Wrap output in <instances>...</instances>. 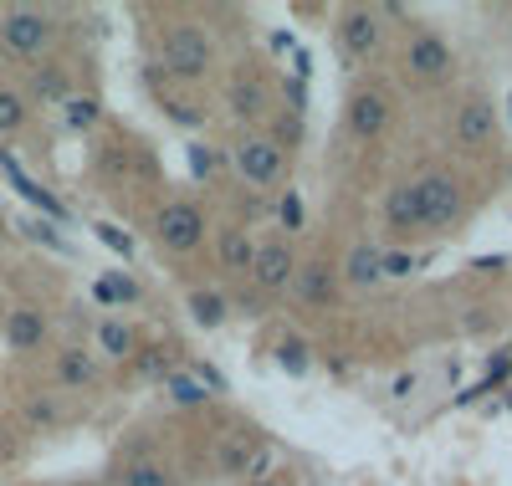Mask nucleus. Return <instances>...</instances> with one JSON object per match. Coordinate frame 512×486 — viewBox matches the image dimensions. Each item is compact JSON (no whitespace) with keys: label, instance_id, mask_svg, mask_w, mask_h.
<instances>
[{"label":"nucleus","instance_id":"nucleus-21","mask_svg":"<svg viewBox=\"0 0 512 486\" xmlns=\"http://www.w3.org/2000/svg\"><path fill=\"white\" fill-rule=\"evenodd\" d=\"M338 277H344L349 287H379V282H384V272H379V246L359 241V246L344 256V267H338Z\"/></svg>","mask_w":512,"mask_h":486},{"label":"nucleus","instance_id":"nucleus-40","mask_svg":"<svg viewBox=\"0 0 512 486\" xmlns=\"http://www.w3.org/2000/svg\"><path fill=\"white\" fill-rule=\"evenodd\" d=\"M0 241H6V215H0Z\"/></svg>","mask_w":512,"mask_h":486},{"label":"nucleus","instance_id":"nucleus-42","mask_svg":"<svg viewBox=\"0 0 512 486\" xmlns=\"http://www.w3.org/2000/svg\"><path fill=\"white\" fill-rule=\"evenodd\" d=\"M507 405H512V400H507Z\"/></svg>","mask_w":512,"mask_h":486},{"label":"nucleus","instance_id":"nucleus-28","mask_svg":"<svg viewBox=\"0 0 512 486\" xmlns=\"http://www.w3.org/2000/svg\"><path fill=\"white\" fill-rule=\"evenodd\" d=\"M164 394H169L175 405H185V410H195V405L210 400V394L200 389V379H195L190 369H175V374H169V379H164Z\"/></svg>","mask_w":512,"mask_h":486},{"label":"nucleus","instance_id":"nucleus-27","mask_svg":"<svg viewBox=\"0 0 512 486\" xmlns=\"http://www.w3.org/2000/svg\"><path fill=\"white\" fill-rule=\"evenodd\" d=\"M98 343H103V353H108V359H134V348H139L134 328H128V323H118V318H108V323L98 328Z\"/></svg>","mask_w":512,"mask_h":486},{"label":"nucleus","instance_id":"nucleus-35","mask_svg":"<svg viewBox=\"0 0 512 486\" xmlns=\"http://www.w3.org/2000/svg\"><path fill=\"white\" fill-rule=\"evenodd\" d=\"M190 374L200 379V389H205V394H226V374H221L216 364H205V359H195V364H190Z\"/></svg>","mask_w":512,"mask_h":486},{"label":"nucleus","instance_id":"nucleus-33","mask_svg":"<svg viewBox=\"0 0 512 486\" xmlns=\"http://www.w3.org/2000/svg\"><path fill=\"white\" fill-rule=\"evenodd\" d=\"M379 272L384 277H410L415 272V256L410 251H379Z\"/></svg>","mask_w":512,"mask_h":486},{"label":"nucleus","instance_id":"nucleus-25","mask_svg":"<svg viewBox=\"0 0 512 486\" xmlns=\"http://www.w3.org/2000/svg\"><path fill=\"white\" fill-rule=\"evenodd\" d=\"M277 369H282V374H292V379H303V374L313 369L308 343L297 338V333H282V338H277Z\"/></svg>","mask_w":512,"mask_h":486},{"label":"nucleus","instance_id":"nucleus-30","mask_svg":"<svg viewBox=\"0 0 512 486\" xmlns=\"http://www.w3.org/2000/svg\"><path fill=\"white\" fill-rule=\"evenodd\" d=\"M21 236L36 241V246H52V251H72L67 236H57V226H52V220H41V215H26L21 220Z\"/></svg>","mask_w":512,"mask_h":486},{"label":"nucleus","instance_id":"nucleus-17","mask_svg":"<svg viewBox=\"0 0 512 486\" xmlns=\"http://www.w3.org/2000/svg\"><path fill=\"white\" fill-rule=\"evenodd\" d=\"M31 98H36L41 108L67 103V98H72V77H67V67L52 62V57H41V62L31 67Z\"/></svg>","mask_w":512,"mask_h":486},{"label":"nucleus","instance_id":"nucleus-3","mask_svg":"<svg viewBox=\"0 0 512 486\" xmlns=\"http://www.w3.org/2000/svg\"><path fill=\"white\" fill-rule=\"evenodd\" d=\"M400 67H405V77H410V82H420V87H436V82H446V77H451L456 52H451V41H446L441 31H431V26H415V31L405 36Z\"/></svg>","mask_w":512,"mask_h":486},{"label":"nucleus","instance_id":"nucleus-9","mask_svg":"<svg viewBox=\"0 0 512 486\" xmlns=\"http://www.w3.org/2000/svg\"><path fill=\"white\" fill-rule=\"evenodd\" d=\"M292 272H297V251H292V241L287 236H272V241H256V251H251V287L256 292H287L292 287Z\"/></svg>","mask_w":512,"mask_h":486},{"label":"nucleus","instance_id":"nucleus-11","mask_svg":"<svg viewBox=\"0 0 512 486\" xmlns=\"http://www.w3.org/2000/svg\"><path fill=\"white\" fill-rule=\"evenodd\" d=\"M226 108H231L241 123H262V118L272 113V82H267V72L251 67V62H241V67L231 72V82H226Z\"/></svg>","mask_w":512,"mask_h":486},{"label":"nucleus","instance_id":"nucleus-14","mask_svg":"<svg viewBox=\"0 0 512 486\" xmlns=\"http://www.w3.org/2000/svg\"><path fill=\"white\" fill-rule=\"evenodd\" d=\"M384 226L395 236H415L425 231V200H420V180H405L384 195Z\"/></svg>","mask_w":512,"mask_h":486},{"label":"nucleus","instance_id":"nucleus-4","mask_svg":"<svg viewBox=\"0 0 512 486\" xmlns=\"http://www.w3.org/2000/svg\"><path fill=\"white\" fill-rule=\"evenodd\" d=\"M272 466V451H267V440L256 435L251 425H236L216 440V476L226 481H256V476H267Z\"/></svg>","mask_w":512,"mask_h":486},{"label":"nucleus","instance_id":"nucleus-1","mask_svg":"<svg viewBox=\"0 0 512 486\" xmlns=\"http://www.w3.org/2000/svg\"><path fill=\"white\" fill-rule=\"evenodd\" d=\"M159 62L180 82H205L216 72V41H210V31L195 26V21H169L159 31Z\"/></svg>","mask_w":512,"mask_h":486},{"label":"nucleus","instance_id":"nucleus-29","mask_svg":"<svg viewBox=\"0 0 512 486\" xmlns=\"http://www.w3.org/2000/svg\"><path fill=\"white\" fill-rule=\"evenodd\" d=\"M26 118H31L26 98H21V93H11V87H0V134H21Z\"/></svg>","mask_w":512,"mask_h":486},{"label":"nucleus","instance_id":"nucleus-22","mask_svg":"<svg viewBox=\"0 0 512 486\" xmlns=\"http://www.w3.org/2000/svg\"><path fill=\"white\" fill-rule=\"evenodd\" d=\"M113 486H175V471H169L164 461H128L118 476H113Z\"/></svg>","mask_w":512,"mask_h":486},{"label":"nucleus","instance_id":"nucleus-38","mask_svg":"<svg viewBox=\"0 0 512 486\" xmlns=\"http://www.w3.org/2000/svg\"><path fill=\"white\" fill-rule=\"evenodd\" d=\"M246 486H297V481H292V471H272V476H256Z\"/></svg>","mask_w":512,"mask_h":486},{"label":"nucleus","instance_id":"nucleus-18","mask_svg":"<svg viewBox=\"0 0 512 486\" xmlns=\"http://www.w3.org/2000/svg\"><path fill=\"white\" fill-rule=\"evenodd\" d=\"M251 251H256V241H251L241 226H221V236H216V261H221V272H226V277L246 282V272H251Z\"/></svg>","mask_w":512,"mask_h":486},{"label":"nucleus","instance_id":"nucleus-7","mask_svg":"<svg viewBox=\"0 0 512 486\" xmlns=\"http://www.w3.org/2000/svg\"><path fill=\"white\" fill-rule=\"evenodd\" d=\"M420 200H425V231L431 236L456 231V220H461V180L451 169L420 174Z\"/></svg>","mask_w":512,"mask_h":486},{"label":"nucleus","instance_id":"nucleus-23","mask_svg":"<svg viewBox=\"0 0 512 486\" xmlns=\"http://www.w3.org/2000/svg\"><path fill=\"white\" fill-rule=\"evenodd\" d=\"M62 108H67V128H72V134H93V128L103 123V103L93 93H82V98L72 93Z\"/></svg>","mask_w":512,"mask_h":486},{"label":"nucleus","instance_id":"nucleus-6","mask_svg":"<svg viewBox=\"0 0 512 486\" xmlns=\"http://www.w3.org/2000/svg\"><path fill=\"white\" fill-rule=\"evenodd\" d=\"M338 47L349 62H374L384 52V16L379 6H344L338 11Z\"/></svg>","mask_w":512,"mask_h":486},{"label":"nucleus","instance_id":"nucleus-12","mask_svg":"<svg viewBox=\"0 0 512 486\" xmlns=\"http://www.w3.org/2000/svg\"><path fill=\"white\" fill-rule=\"evenodd\" d=\"M390 118H395V103H390V93L384 87H354L349 93V103H344V123H349V134L354 139H379L384 128H390Z\"/></svg>","mask_w":512,"mask_h":486},{"label":"nucleus","instance_id":"nucleus-10","mask_svg":"<svg viewBox=\"0 0 512 486\" xmlns=\"http://www.w3.org/2000/svg\"><path fill=\"white\" fill-rule=\"evenodd\" d=\"M231 164H236V174H241L246 185H277L287 154H282L267 134H241V139L231 144Z\"/></svg>","mask_w":512,"mask_h":486},{"label":"nucleus","instance_id":"nucleus-8","mask_svg":"<svg viewBox=\"0 0 512 486\" xmlns=\"http://www.w3.org/2000/svg\"><path fill=\"white\" fill-rule=\"evenodd\" d=\"M451 144L461 154H487L497 144V103L472 93L461 108H456V123H451Z\"/></svg>","mask_w":512,"mask_h":486},{"label":"nucleus","instance_id":"nucleus-19","mask_svg":"<svg viewBox=\"0 0 512 486\" xmlns=\"http://www.w3.org/2000/svg\"><path fill=\"white\" fill-rule=\"evenodd\" d=\"M185 313H190V323H195V328L216 333V328H226V318H231V302H226L216 287H190Z\"/></svg>","mask_w":512,"mask_h":486},{"label":"nucleus","instance_id":"nucleus-41","mask_svg":"<svg viewBox=\"0 0 512 486\" xmlns=\"http://www.w3.org/2000/svg\"><path fill=\"white\" fill-rule=\"evenodd\" d=\"M507 118H512V93H507Z\"/></svg>","mask_w":512,"mask_h":486},{"label":"nucleus","instance_id":"nucleus-2","mask_svg":"<svg viewBox=\"0 0 512 486\" xmlns=\"http://www.w3.org/2000/svg\"><path fill=\"white\" fill-rule=\"evenodd\" d=\"M57 41V21L36 6H11L0 11V52L16 62H41Z\"/></svg>","mask_w":512,"mask_h":486},{"label":"nucleus","instance_id":"nucleus-31","mask_svg":"<svg viewBox=\"0 0 512 486\" xmlns=\"http://www.w3.org/2000/svg\"><path fill=\"white\" fill-rule=\"evenodd\" d=\"M93 231H98V241H103L108 251H118L123 261H128V256H134V236H128V231H118V226H113V220H98V226H93Z\"/></svg>","mask_w":512,"mask_h":486},{"label":"nucleus","instance_id":"nucleus-24","mask_svg":"<svg viewBox=\"0 0 512 486\" xmlns=\"http://www.w3.org/2000/svg\"><path fill=\"white\" fill-rule=\"evenodd\" d=\"M93 297H98L103 307H118V302H139V282L128 277V272H108V277H98V282H93Z\"/></svg>","mask_w":512,"mask_h":486},{"label":"nucleus","instance_id":"nucleus-39","mask_svg":"<svg viewBox=\"0 0 512 486\" xmlns=\"http://www.w3.org/2000/svg\"><path fill=\"white\" fill-rule=\"evenodd\" d=\"M0 461H11V440H6V430H0Z\"/></svg>","mask_w":512,"mask_h":486},{"label":"nucleus","instance_id":"nucleus-15","mask_svg":"<svg viewBox=\"0 0 512 486\" xmlns=\"http://www.w3.org/2000/svg\"><path fill=\"white\" fill-rule=\"evenodd\" d=\"M6 343H11V353H41L47 348V313H41V307H11L6 313Z\"/></svg>","mask_w":512,"mask_h":486},{"label":"nucleus","instance_id":"nucleus-16","mask_svg":"<svg viewBox=\"0 0 512 486\" xmlns=\"http://www.w3.org/2000/svg\"><path fill=\"white\" fill-rule=\"evenodd\" d=\"M0 169L11 174V185L21 190V200H31V205L41 210V220H67V215H72V210H67V205H62V200H57V195H52L47 185H36L31 174H26V169H21V164L11 159V149H0Z\"/></svg>","mask_w":512,"mask_h":486},{"label":"nucleus","instance_id":"nucleus-34","mask_svg":"<svg viewBox=\"0 0 512 486\" xmlns=\"http://www.w3.org/2000/svg\"><path fill=\"white\" fill-rule=\"evenodd\" d=\"M190 169L200 174V180H210V174L221 169V154L210 149V144H190Z\"/></svg>","mask_w":512,"mask_h":486},{"label":"nucleus","instance_id":"nucleus-36","mask_svg":"<svg viewBox=\"0 0 512 486\" xmlns=\"http://www.w3.org/2000/svg\"><path fill=\"white\" fill-rule=\"evenodd\" d=\"M26 420L41 425V430H52V425L62 420V410H57V400H31V405H26Z\"/></svg>","mask_w":512,"mask_h":486},{"label":"nucleus","instance_id":"nucleus-32","mask_svg":"<svg viewBox=\"0 0 512 486\" xmlns=\"http://www.w3.org/2000/svg\"><path fill=\"white\" fill-rule=\"evenodd\" d=\"M159 108H164L169 118H175L180 128H200V123H205V113H200L195 103H180V98H159Z\"/></svg>","mask_w":512,"mask_h":486},{"label":"nucleus","instance_id":"nucleus-37","mask_svg":"<svg viewBox=\"0 0 512 486\" xmlns=\"http://www.w3.org/2000/svg\"><path fill=\"white\" fill-rule=\"evenodd\" d=\"M277 215H282L287 231H303V200H297V190H287V195L277 200Z\"/></svg>","mask_w":512,"mask_h":486},{"label":"nucleus","instance_id":"nucleus-13","mask_svg":"<svg viewBox=\"0 0 512 486\" xmlns=\"http://www.w3.org/2000/svg\"><path fill=\"white\" fill-rule=\"evenodd\" d=\"M292 292H297V302H308V307H333L338 302V267H333V261H323V256L297 261Z\"/></svg>","mask_w":512,"mask_h":486},{"label":"nucleus","instance_id":"nucleus-5","mask_svg":"<svg viewBox=\"0 0 512 486\" xmlns=\"http://www.w3.org/2000/svg\"><path fill=\"white\" fill-rule=\"evenodd\" d=\"M154 241L159 251L169 256H190L200 241H205V210L195 200H169L159 215H154Z\"/></svg>","mask_w":512,"mask_h":486},{"label":"nucleus","instance_id":"nucleus-20","mask_svg":"<svg viewBox=\"0 0 512 486\" xmlns=\"http://www.w3.org/2000/svg\"><path fill=\"white\" fill-rule=\"evenodd\" d=\"M57 384L62 389H93L98 384V359L88 348H62L57 353Z\"/></svg>","mask_w":512,"mask_h":486},{"label":"nucleus","instance_id":"nucleus-26","mask_svg":"<svg viewBox=\"0 0 512 486\" xmlns=\"http://www.w3.org/2000/svg\"><path fill=\"white\" fill-rule=\"evenodd\" d=\"M134 369L144 374V379H169L175 374V348H164V343H154V348H134Z\"/></svg>","mask_w":512,"mask_h":486}]
</instances>
